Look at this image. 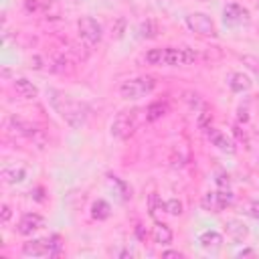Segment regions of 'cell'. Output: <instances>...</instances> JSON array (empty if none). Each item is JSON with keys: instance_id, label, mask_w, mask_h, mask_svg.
<instances>
[{"instance_id": "obj_1", "label": "cell", "mask_w": 259, "mask_h": 259, "mask_svg": "<svg viewBox=\"0 0 259 259\" xmlns=\"http://www.w3.org/2000/svg\"><path fill=\"white\" fill-rule=\"evenodd\" d=\"M49 103L51 107L61 115V119H65V123H69L73 130H81L89 117V107L87 103L75 99L73 95L61 91V89H49L47 91Z\"/></svg>"}, {"instance_id": "obj_2", "label": "cell", "mask_w": 259, "mask_h": 259, "mask_svg": "<svg viewBox=\"0 0 259 259\" xmlns=\"http://www.w3.org/2000/svg\"><path fill=\"white\" fill-rule=\"evenodd\" d=\"M146 61L150 65L186 67L196 61V53L188 47H162V49H150L146 53Z\"/></svg>"}, {"instance_id": "obj_3", "label": "cell", "mask_w": 259, "mask_h": 259, "mask_svg": "<svg viewBox=\"0 0 259 259\" xmlns=\"http://www.w3.org/2000/svg\"><path fill=\"white\" fill-rule=\"evenodd\" d=\"M22 255L26 257H57L61 255V239L59 235H51L45 239H32L22 245Z\"/></svg>"}, {"instance_id": "obj_4", "label": "cell", "mask_w": 259, "mask_h": 259, "mask_svg": "<svg viewBox=\"0 0 259 259\" xmlns=\"http://www.w3.org/2000/svg\"><path fill=\"white\" fill-rule=\"evenodd\" d=\"M156 87L154 77H136V79H127L119 85V95L127 101H136L142 99L146 95H150Z\"/></svg>"}, {"instance_id": "obj_5", "label": "cell", "mask_w": 259, "mask_h": 259, "mask_svg": "<svg viewBox=\"0 0 259 259\" xmlns=\"http://www.w3.org/2000/svg\"><path fill=\"white\" fill-rule=\"evenodd\" d=\"M136 125H138V109H121L119 113H115L111 121V136H115L117 140H127L134 134Z\"/></svg>"}, {"instance_id": "obj_6", "label": "cell", "mask_w": 259, "mask_h": 259, "mask_svg": "<svg viewBox=\"0 0 259 259\" xmlns=\"http://www.w3.org/2000/svg\"><path fill=\"white\" fill-rule=\"evenodd\" d=\"M235 200L233 192L229 188H219V190H212V192H206L200 200V206L208 212H221L225 210L227 206H231Z\"/></svg>"}, {"instance_id": "obj_7", "label": "cell", "mask_w": 259, "mask_h": 259, "mask_svg": "<svg viewBox=\"0 0 259 259\" xmlns=\"http://www.w3.org/2000/svg\"><path fill=\"white\" fill-rule=\"evenodd\" d=\"M186 26L196 32V34H202V36H217V26L212 22V18L204 12H190L186 18H184Z\"/></svg>"}, {"instance_id": "obj_8", "label": "cell", "mask_w": 259, "mask_h": 259, "mask_svg": "<svg viewBox=\"0 0 259 259\" xmlns=\"http://www.w3.org/2000/svg\"><path fill=\"white\" fill-rule=\"evenodd\" d=\"M223 20L231 28H241V26H247L251 22V12L245 6L237 4V2H231L223 10Z\"/></svg>"}, {"instance_id": "obj_9", "label": "cell", "mask_w": 259, "mask_h": 259, "mask_svg": "<svg viewBox=\"0 0 259 259\" xmlns=\"http://www.w3.org/2000/svg\"><path fill=\"white\" fill-rule=\"evenodd\" d=\"M79 28V36L87 42V45H97L101 40V24L91 18V16H81L77 22Z\"/></svg>"}, {"instance_id": "obj_10", "label": "cell", "mask_w": 259, "mask_h": 259, "mask_svg": "<svg viewBox=\"0 0 259 259\" xmlns=\"http://www.w3.org/2000/svg\"><path fill=\"white\" fill-rule=\"evenodd\" d=\"M204 134H206L208 142H210L214 148H219L221 152H225V154H235V152H237L235 142H233L227 134H223L221 130H217V127L208 125V127H204Z\"/></svg>"}, {"instance_id": "obj_11", "label": "cell", "mask_w": 259, "mask_h": 259, "mask_svg": "<svg viewBox=\"0 0 259 259\" xmlns=\"http://www.w3.org/2000/svg\"><path fill=\"white\" fill-rule=\"evenodd\" d=\"M45 227V219L38 212H24L18 221V233L20 235H32L34 231Z\"/></svg>"}, {"instance_id": "obj_12", "label": "cell", "mask_w": 259, "mask_h": 259, "mask_svg": "<svg viewBox=\"0 0 259 259\" xmlns=\"http://www.w3.org/2000/svg\"><path fill=\"white\" fill-rule=\"evenodd\" d=\"M227 85H229V89H231L233 93H245V91L251 89L253 81H251L249 75H245V73H241V71H235V73H231V75L227 77Z\"/></svg>"}, {"instance_id": "obj_13", "label": "cell", "mask_w": 259, "mask_h": 259, "mask_svg": "<svg viewBox=\"0 0 259 259\" xmlns=\"http://www.w3.org/2000/svg\"><path fill=\"white\" fill-rule=\"evenodd\" d=\"M225 233L229 235L231 241L241 243V241L249 235V229H247V225H245L243 221H239V219H231V221L225 223Z\"/></svg>"}, {"instance_id": "obj_14", "label": "cell", "mask_w": 259, "mask_h": 259, "mask_svg": "<svg viewBox=\"0 0 259 259\" xmlns=\"http://www.w3.org/2000/svg\"><path fill=\"white\" fill-rule=\"evenodd\" d=\"M196 241L204 251H219L221 245H223V235L217 233V231H204V233L198 235Z\"/></svg>"}, {"instance_id": "obj_15", "label": "cell", "mask_w": 259, "mask_h": 259, "mask_svg": "<svg viewBox=\"0 0 259 259\" xmlns=\"http://www.w3.org/2000/svg\"><path fill=\"white\" fill-rule=\"evenodd\" d=\"M12 87H14L16 95H18V97H22V99H34V97L38 95V89H36V85H34L32 81L24 79V77H18V79H14Z\"/></svg>"}, {"instance_id": "obj_16", "label": "cell", "mask_w": 259, "mask_h": 259, "mask_svg": "<svg viewBox=\"0 0 259 259\" xmlns=\"http://www.w3.org/2000/svg\"><path fill=\"white\" fill-rule=\"evenodd\" d=\"M172 229L168 227V225H164V223H160V221H156V225H154V229H152V239L158 243V245H170L172 243Z\"/></svg>"}, {"instance_id": "obj_17", "label": "cell", "mask_w": 259, "mask_h": 259, "mask_svg": "<svg viewBox=\"0 0 259 259\" xmlns=\"http://www.w3.org/2000/svg\"><path fill=\"white\" fill-rule=\"evenodd\" d=\"M0 174H2V180L6 184H16V182H22L24 180L26 170L24 168H16V166H4Z\"/></svg>"}, {"instance_id": "obj_18", "label": "cell", "mask_w": 259, "mask_h": 259, "mask_svg": "<svg viewBox=\"0 0 259 259\" xmlns=\"http://www.w3.org/2000/svg\"><path fill=\"white\" fill-rule=\"evenodd\" d=\"M166 113H168V103H164V101L150 103V105H148V109H146V121H156V119H162Z\"/></svg>"}, {"instance_id": "obj_19", "label": "cell", "mask_w": 259, "mask_h": 259, "mask_svg": "<svg viewBox=\"0 0 259 259\" xmlns=\"http://www.w3.org/2000/svg\"><path fill=\"white\" fill-rule=\"evenodd\" d=\"M109 214H111V206L105 202V200H95L93 204H91V217L93 219H97V221H105V219H109Z\"/></svg>"}, {"instance_id": "obj_20", "label": "cell", "mask_w": 259, "mask_h": 259, "mask_svg": "<svg viewBox=\"0 0 259 259\" xmlns=\"http://www.w3.org/2000/svg\"><path fill=\"white\" fill-rule=\"evenodd\" d=\"M160 210H164V202H162V198H160L156 192H152V194L148 196V214H150L152 219H156V214H158Z\"/></svg>"}, {"instance_id": "obj_21", "label": "cell", "mask_w": 259, "mask_h": 259, "mask_svg": "<svg viewBox=\"0 0 259 259\" xmlns=\"http://www.w3.org/2000/svg\"><path fill=\"white\" fill-rule=\"evenodd\" d=\"M107 178H109V182H111V184H113V186L117 188V192H119L121 200H127V198L132 196V190H130V186H127V184H125L123 180H119L117 176H111V174H109Z\"/></svg>"}, {"instance_id": "obj_22", "label": "cell", "mask_w": 259, "mask_h": 259, "mask_svg": "<svg viewBox=\"0 0 259 259\" xmlns=\"http://www.w3.org/2000/svg\"><path fill=\"white\" fill-rule=\"evenodd\" d=\"M164 210L172 217H178V214H182V202L178 198H170L168 202H164Z\"/></svg>"}, {"instance_id": "obj_23", "label": "cell", "mask_w": 259, "mask_h": 259, "mask_svg": "<svg viewBox=\"0 0 259 259\" xmlns=\"http://www.w3.org/2000/svg\"><path fill=\"white\" fill-rule=\"evenodd\" d=\"M140 36H142V38H154V36H156V24H154L152 20L142 22V26H140Z\"/></svg>"}, {"instance_id": "obj_24", "label": "cell", "mask_w": 259, "mask_h": 259, "mask_svg": "<svg viewBox=\"0 0 259 259\" xmlns=\"http://www.w3.org/2000/svg\"><path fill=\"white\" fill-rule=\"evenodd\" d=\"M47 6H49V2H47V0H26V2H24L26 12H38V10L47 8Z\"/></svg>"}, {"instance_id": "obj_25", "label": "cell", "mask_w": 259, "mask_h": 259, "mask_svg": "<svg viewBox=\"0 0 259 259\" xmlns=\"http://www.w3.org/2000/svg\"><path fill=\"white\" fill-rule=\"evenodd\" d=\"M241 61L255 73V75H259V57H253V55H243L241 57Z\"/></svg>"}, {"instance_id": "obj_26", "label": "cell", "mask_w": 259, "mask_h": 259, "mask_svg": "<svg viewBox=\"0 0 259 259\" xmlns=\"http://www.w3.org/2000/svg\"><path fill=\"white\" fill-rule=\"evenodd\" d=\"M245 214H249L251 219L259 221V200H251V202L245 206Z\"/></svg>"}, {"instance_id": "obj_27", "label": "cell", "mask_w": 259, "mask_h": 259, "mask_svg": "<svg viewBox=\"0 0 259 259\" xmlns=\"http://www.w3.org/2000/svg\"><path fill=\"white\" fill-rule=\"evenodd\" d=\"M208 119H210V113H208V109H204L202 107V111L198 113V125L204 130V127H208L210 123H208Z\"/></svg>"}, {"instance_id": "obj_28", "label": "cell", "mask_w": 259, "mask_h": 259, "mask_svg": "<svg viewBox=\"0 0 259 259\" xmlns=\"http://www.w3.org/2000/svg\"><path fill=\"white\" fill-rule=\"evenodd\" d=\"M229 184H231V180H229V174H225V172H219V174H217V186H219V188H229Z\"/></svg>"}, {"instance_id": "obj_29", "label": "cell", "mask_w": 259, "mask_h": 259, "mask_svg": "<svg viewBox=\"0 0 259 259\" xmlns=\"http://www.w3.org/2000/svg\"><path fill=\"white\" fill-rule=\"evenodd\" d=\"M10 217H12L10 206H8V204H2V223H8V221H10Z\"/></svg>"}, {"instance_id": "obj_30", "label": "cell", "mask_w": 259, "mask_h": 259, "mask_svg": "<svg viewBox=\"0 0 259 259\" xmlns=\"http://www.w3.org/2000/svg\"><path fill=\"white\" fill-rule=\"evenodd\" d=\"M162 257H178V259H180V257H182V253H178V251H164V253H162Z\"/></svg>"}, {"instance_id": "obj_31", "label": "cell", "mask_w": 259, "mask_h": 259, "mask_svg": "<svg viewBox=\"0 0 259 259\" xmlns=\"http://www.w3.org/2000/svg\"><path fill=\"white\" fill-rule=\"evenodd\" d=\"M239 119H241V121H247V119H249V115H247V109H243V107L239 109Z\"/></svg>"}]
</instances>
